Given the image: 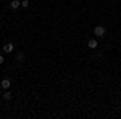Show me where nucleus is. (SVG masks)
<instances>
[{"mask_svg":"<svg viewBox=\"0 0 121 119\" xmlns=\"http://www.w3.org/2000/svg\"><path fill=\"white\" fill-rule=\"evenodd\" d=\"M15 50V44H11V42H7L5 45H3V52L5 53H11Z\"/></svg>","mask_w":121,"mask_h":119,"instance_id":"nucleus-2","label":"nucleus"},{"mask_svg":"<svg viewBox=\"0 0 121 119\" xmlns=\"http://www.w3.org/2000/svg\"><path fill=\"white\" fill-rule=\"evenodd\" d=\"M3 61H5V56L0 55V64H3Z\"/></svg>","mask_w":121,"mask_h":119,"instance_id":"nucleus-9","label":"nucleus"},{"mask_svg":"<svg viewBox=\"0 0 121 119\" xmlns=\"http://www.w3.org/2000/svg\"><path fill=\"white\" fill-rule=\"evenodd\" d=\"M78 2H81V0H78Z\"/></svg>","mask_w":121,"mask_h":119,"instance_id":"nucleus-10","label":"nucleus"},{"mask_svg":"<svg viewBox=\"0 0 121 119\" xmlns=\"http://www.w3.org/2000/svg\"><path fill=\"white\" fill-rule=\"evenodd\" d=\"M10 84H11V81H10V79H3L0 85H2V89H3V90H7V89L10 87Z\"/></svg>","mask_w":121,"mask_h":119,"instance_id":"nucleus-5","label":"nucleus"},{"mask_svg":"<svg viewBox=\"0 0 121 119\" xmlns=\"http://www.w3.org/2000/svg\"><path fill=\"white\" fill-rule=\"evenodd\" d=\"M16 61H24V53L23 52H19L18 55H16Z\"/></svg>","mask_w":121,"mask_h":119,"instance_id":"nucleus-6","label":"nucleus"},{"mask_svg":"<svg viewBox=\"0 0 121 119\" xmlns=\"http://www.w3.org/2000/svg\"><path fill=\"white\" fill-rule=\"evenodd\" d=\"M105 32H107V29H105V26H102V24H99V26L94 28V34H95V37H103Z\"/></svg>","mask_w":121,"mask_h":119,"instance_id":"nucleus-1","label":"nucleus"},{"mask_svg":"<svg viewBox=\"0 0 121 119\" xmlns=\"http://www.w3.org/2000/svg\"><path fill=\"white\" fill-rule=\"evenodd\" d=\"M21 7H23V8H28L29 7V0H23V2H21Z\"/></svg>","mask_w":121,"mask_h":119,"instance_id":"nucleus-8","label":"nucleus"},{"mask_svg":"<svg viewBox=\"0 0 121 119\" xmlns=\"http://www.w3.org/2000/svg\"><path fill=\"white\" fill-rule=\"evenodd\" d=\"M3 98H5V100L8 101L10 98H11V92H8V90H7V92H5V95H3Z\"/></svg>","mask_w":121,"mask_h":119,"instance_id":"nucleus-7","label":"nucleus"},{"mask_svg":"<svg viewBox=\"0 0 121 119\" xmlns=\"http://www.w3.org/2000/svg\"><path fill=\"white\" fill-rule=\"evenodd\" d=\"M87 47L94 50V48H97V47H99V42H97L95 39H89V40H87Z\"/></svg>","mask_w":121,"mask_h":119,"instance_id":"nucleus-3","label":"nucleus"},{"mask_svg":"<svg viewBox=\"0 0 121 119\" xmlns=\"http://www.w3.org/2000/svg\"><path fill=\"white\" fill-rule=\"evenodd\" d=\"M18 7H21V2H19V0H13V2H10V8H11V10H18Z\"/></svg>","mask_w":121,"mask_h":119,"instance_id":"nucleus-4","label":"nucleus"}]
</instances>
